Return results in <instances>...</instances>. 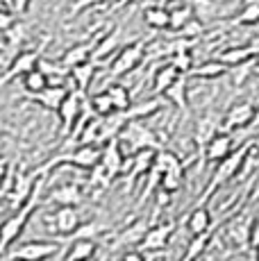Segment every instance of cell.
<instances>
[{"mask_svg": "<svg viewBox=\"0 0 259 261\" xmlns=\"http://www.w3.org/2000/svg\"><path fill=\"white\" fill-rule=\"evenodd\" d=\"M257 48L255 46H241V48H232V50H225V53L218 57V62H223L225 66H241V64H248L257 57Z\"/></svg>", "mask_w": 259, "mask_h": 261, "instance_id": "25", "label": "cell"}, {"mask_svg": "<svg viewBox=\"0 0 259 261\" xmlns=\"http://www.w3.org/2000/svg\"><path fill=\"white\" fill-rule=\"evenodd\" d=\"M155 157H157V150H139L134 157L127 159V191H132V187L137 184V179L148 177L150 170L155 168Z\"/></svg>", "mask_w": 259, "mask_h": 261, "instance_id": "9", "label": "cell"}, {"mask_svg": "<svg viewBox=\"0 0 259 261\" xmlns=\"http://www.w3.org/2000/svg\"><path fill=\"white\" fill-rule=\"evenodd\" d=\"M46 46V43H43ZM43 46L39 48V50H23V53H18L16 57L12 59V64H9L7 68H5V75H3V84L7 87L12 80H16V77H25L28 73H32V71H37L39 68V64L43 62V57H41V50Z\"/></svg>", "mask_w": 259, "mask_h": 261, "instance_id": "8", "label": "cell"}, {"mask_svg": "<svg viewBox=\"0 0 259 261\" xmlns=\"http://www.w3.org/2000/svg\"><path fill=\"white\" fill-rule=\"evenodd\" d=\"M250 248L257 250L259 248V220L252 223V232H250Z\"/></svg>", "mask_w": 259, "mask_h": 261, "instance_id": "43", "label": "cell"}, {"mask_svg": "<svg viewBox=\"0 0 259 261\" xmlns=\"http://www.w3.org/2000/svg\"><path fill=\"white\" fill-rule=\"evenodd\" d=\"M98 252V243L93 239H75L71 241L64 261H91Z\"/></svg>", "mask_w": 259, "mask_h": 261, "instance_id": "22", "label": "cell"}, {"mask_svg": "<svg viewBox=\"0 0 259 261\" xmlns=\"http://www.w3.org/2000/svg\"><path fill=\"white\" fill-rule=\"evenodd\" d=\"M96 261H109V257H105V254H102V257H98Z\"/></svg>", "mask_w": 259, "mask_h": 261, "instance_id": "49", "label": "cell"}, {"mask_svg": "<svg viewBox=\"0 0 259 261\" xmlns=\"http://www.w3.org/2000/svg\"><path fill=\"white\" fill-rule=\"evenodd\" d=\"M12 261H23V259H12Z\"/></svg>", "mask_w": 259, "mask_h": 261, "instance_id": "51", "label": "cell"}, {"mask_svg": "<svg viewBox=\"0 0 259 261\" xmlns=\"http://www.w3.org/2000/svg\"><path fill=\"white\" fill-rule=\"evenodd\" d=\"M18 179V166L14 162H5L3 166V189H0V195H3V200L9 198V193L14 191V184H16Z\"/></svg>", "mask_w": 259, "mask_h": 261, "instance_id": "38", "label": "cell"}, {"mask_svg": "<svg viewBox=\"0 0 259 261\" xmlns=\"http://www.w3.org/2000/svg\"><path fill=\"white\" fill-rule=\"evenodd\" d=\"M102 91H107V95L112 98V102H114V107H116L118 114H125L127 109L134 105V102H132V95H130V89L125 87V84H121V82L107 84Z\"/></svg>", "mask_w": 259, "mask_h": 261, "instance_id": "26", "label": "cell"}, {"mask_svg": "<svg viewBox=\"0 0 259 261\" xmlns=\"http://www.w3.org/2000/svg\"><path fill=\"white\" fill-rule=\"evenodd\" d=\"M143 21L152 30H171V12L168 7L155 5V7L143 9Z\"/></svg>", "mask_w": 259, "mask_h": 261, "instance_id": "28", "label": "cell"}, {"mask_svg": "<svg viewBox=\"0 0 259 261\" xmlns=\"http://www.w3.org/2000/svg\"><path fill=\"white\" fill-rule=\"evenodd\" d=\"M93 77H96V62L82 64V66H77L71 71V80L75 82V89L80 93H87V89H89V84L93 82Z\"/></svg>", "mask_w": 259, "mask_h": 261, "instance_id": "32", "label": "cell"}, {"mask_svg": "<svg viewBox=\"0 0 259 261\" xmlns=\"http://www.w3.org/2000/svg\"><path fill=\"white\" fill-rule=\"evenodd\" d=\"M171 64H175V66L180 68V71H182L184 75H189V73L193 71V57H191V53H189V50H184V53L173 55Z\"/></svg>", "mask_w": 259, "mask_h": 261, "instance_id": "40", "label": "cell"}, {"mask_svg": "<svg viewBox=\"0 0 259 261\" xmlns=\"http://www.w3.org/2000/svg\"><path fill=\"white\" fill-rule=\"evenodd\" d=\"M250 129H259V105H257V112H255V120H252Z\"/></svg>", "mask_w": 259, "mask_h": 261, "instance_id": "47", "label": "cell"}, {"mask_svg": "<svg viewBox=\"0 0 259 261\" xmlns=\"http://www.w3.org/2000/svg\"><path fill=\"white\" fill-rule=\"evenodd\" d=\"M164 98H168L184 116H189V75H182V77L164 93Z\"/></svg>", "mask_w": 259, "mask_h": 261, "instance_id": "23", "label": "cell"}, {"mask_svg": "<svg viewBox=\"0 0 259 261\" xmlns=\"http://www.w3.org/2000/svg\"><path fill=\"white\" fill-rule=\"evenodd\" d=\"M250 73H252V75H257V77H259V55H257V57L250 62Z\"/></svg>", "mask_w": 259, "mask_h": 261, "instance_id": "46", "label": "cell"}, {"mask_svg": "<svg viewBox=\"0 0 259 261\" xmlns=\"http://www.w3.org/2000/svg\"><path fill=\"white\" fill-rule=\"evenodd\" d=\"M209 241H212V232H209V234H202V237H193L191 243L187 245V252H184L182 261H198V259L202 257V254H205Z\"/></svg>", "mask_w": 259, "mask_h": 261, "instance_id": "36", "label": "cell"}, {"mask_svg": "<svg viewBox=\"0 0 259 261\" xmlns=\"http://www.w3.org/2000/svg\"><path fill=\"white\" fill-rule=\"evenodd\" d=\"M30 3H32V0H14V12H16V14H25L28 7H30Z\"/></svg>", "mask_w": 259, "mask_h": 261, "instance_id": "45", "label": "cell"}, {"mask_svg": "<svg viewBox=\"0 0 259 261\" xmlns=\"http://www.w3.org/2000/svg\"><path fill=\"white\" fill-rule=\"evenodd\" d=\"M62 250V243L59 241H28V243H21L12 250L5 259H23V261H46L55 257V254Z\"/></svg>", "mask_w": 259, "mask_h": 261, "instance_id": "6", "label": "cell"}, {"mask_svg": "<svg viewBox=\"0 0 259 261\" xmlns=\"http://www.w3.org/2000/svg\"><path fill=\"white\" fill-rule=\"evenodd\" d=\"M237 148H239V145H237V141H234L232 134L218 132L216 137H214L212 141L207 143V148L202 150V154H205V162H209V164H221V162H225V159L230 157V154Z\"/></svg>", "mask_w": 259, "mask_h": 261, "instance_id": "12", "label": "cell"}, {"mask_svg": "<svg viewBox=\"0 0 259 261\" xmlns=\"http://www.w3.org/2000/svg\"><path fill=\"white\" fill-rule=\"evenodd\" d=\"M93 50H96V43H91V41H87V43H77V46L68 48L66 53H64L62 64L68 68V71H73V68L82 66V64L93 62Z\"/></svg>", "mask_w": 259, "mask_h": 261, "instance_id": "18", "label": "cell"}, {"mask_svg": "<svg viewBox=\"0 0 259 261\" xmlns=\"http://www.w3.org/2000/svg\"><path fill=\"white\" fill-rule=\"evenodd\" d=\"M184 184V168H177V170H171V173L162 175V184H159V191H164V193L173 195L177 193V191L182 189Z\"/></svg>", "mask_w": 259, "mask_h": 261, "instance_id": "37", "label": "cell"}, {"mask_svg": "<svg viewBox=\"0 0 259 261\" xmlns=\"http://www.w3.org/2000/svg\"><path fill=\"white\" fill-rule=\"evenodd\" d=\"M118 43H121V28H114L112 32H107L100 41L96 43V50H93V62L98 64V62H102L105 57H109V55L118 48Z\"/></svg>", "mask_w": 259, "mask_h": 261, "instance_id": "29", "label": "cell"}, {"mask_svg": "<svg viewBox=\"0 0 259 261\" xmlns=\"http://www.w3.org/2000/svg\"><path fill=\"white\" fill-rule=\"evenodd\" d=\"M168 12H171V30H175V32H182V30L193 21V5L191 3H177L175 7H171Z\"/></svg>", "mask_w": 259, "mask_h": 261, "instance_id": "31", "label": "cell"}, {"mask_svg": "<svg viewBox=\"0 0 259 261\" xmlns=\"http://www.w3.org/2000/svg\"><path fill=\"white\" fill-rule=\"evenodd\" d=\"M89 102H91V112L96 114L98 118H112L114 114H118L116 107H114V102H112V98L107 95V91L93 93Z\"/></svg>", "mask_w": 259, "mask_h": 261, "instance_id": "33", "label": "cell"}, {"mask_svg": "<svg viewBox=\"0 0 259 261\" xmlns=\"http://www.w3.org/2000/svg\"><path fill=\"white\" fill-rule=\"evenodd\" d=\"M255 112L257 107L252 102H237L227 109L223 125H225V129H250L252 120H255Z\"/></svg>", "mask_w": 259, "mask_h": 261, "instance_id": "14", "label": "cell"}, {"mask_svg": "<svg viewBox=\"0 0 259 261\" xmlns=\"http://www.w3.org/2000/svg\"><path fill=\"white\" fill-rule=\"evenodd\" d=\"M68 95H71V89L68 87H48L46 91L32 95V100L37 105H41L43 109H48V112H59V107L66 102Z\"/></svg>", "mask_w": 259, "mask_h": 261, "instance_id": "17", "label": "cell"}, {"mask_svg": "<svg viewBox=\"0 0 259 261\" xmlns=\"http://www.w3.org/2000/svg\"><path fill=\"white\" fill-rule=\"evenodd\" d=\"M118 139H121V143L127 145L125 152H130L132 157L139 150H162L159 148L157 134L146 123H141V120H130L125 127H123V132L118 134Z\"/></svg>", "mask_w": 259, "mask_h": 261, "instance_id": "4", "label": "cell"}, {"mask_svg": "<svg viewBox=\"0 0 259 261\" xmlns=\"http://www.w3.org/2000/svg\"><path fill=\"white\" fill-rule=\"evenodd\" d=\"M257 141H259V134H257V137L246 139V141L239 145V148L234 150V152L225 159V162L218 164V168H216V173H214V177H212V182H209V187L202 191L200 202H207V200L212 198L214 193H216V189H221L225 182H230V179L239 177V175L243 173V168H246V162H248V154L252 152V148L257 145Z\"/></svg>", "mask_w": 259, "mask_h": 261, "instance_id": "1", "label": "cell"}, {"mask_svg": "<svg viewBox=\"0 0 259 261\" xmlns=\"http://www.w3.org/2000/svg\"><path fill=\"white\" fill-rule=\"evenodd\" d=\"M84 93H80L77 89H73L71 95L66 98V102L59 107L57 116H59V123H62V127H59V132H62V137H73V127H80V120H84L87 116L82 118V107H84Z\"/></svg>", "mask_w": 259, "mask_h": 261, "instance_id": "7", "label": "cell"}, {"mask_svg": "<svg viewBox=\"0 0 259 261\" xmlns=\"http://www.w3.org/2000/svg\"><path fill=\"white\" fill-rule=\"evenodd\" d=\"M202 30H205V25H202L200 21H196V18H193V21L189 23L180 34H182V39H189V37H196V34H198V32H202Z\"/></svg>", "mask_w": 259, "mask_h": 261, "instance_id": "41", "label": "cell"}, {"mask_svg": "<svg viewBox=\"0 0 259 261\" xmlns=\"http://www.w3.org/2000/svg\"><path fill=\"white\" fill-rule=\"evenodd\" d=\"M187 229L191 232V237L209 234V229H212V214H209V209L198 204V207L187 216Z\"/></svg>", "mask_w": 259, "mask_h": 261, "instance_id": "21", "label": "cell"}, {"mask_svg": "<svg viewBox=\"0 0 259 261\" xmlns=\"http://www.w3.org/2000/svg\"><path fill=\"white\" fill-rule=\"evenodd\" d=\"M12 21H14V16L9 12L0 14V25H3V32H9V30H12Z\"/></svg>", "mask_w": 259, "mask_h": 261, "instance_id": "44", "label": "cell"}, {"mask_svg": "<svg viewBox=\"0 0 259 261\" xmlns=\"http://www.w3.org/2000/svg\"><path fill=\"white\" fill-rule=\"evenodd\" d=\"M255 261H259V248L255 250Z\"/></svg>", "mask_w": 259, "mask_h": 261, "instance_id": "50", "label": "cell"}, {"mask_svg": "<svg viewBox=\"0 0 259 261\" xmlns=\"http://www.w3.org/2000/svg\"><path fill=\"white\" fill-rule=\"evenodd\" d=\"M50 202H57L59 207H77L82 202V189L80 184H62V187L50 191Z\"/></svg>", "mask_w": 259, "mask_h": 261, "instance_id": "19", "label": "cell"}, {"mask_svg": "<svg viewBox=\"0 0 259 261\" xmlns=\"http://www.w3.org/2000/svg\"><path fill=\"white\" fill-rule=\"evenodd\" d=\"M218 134V116L214 112L205 114L200 120H198V127H196V143L200 145V150L207 148V143L212 141L214 137Z\"/></svg>", "mask_w": 259, "mask_h": 261, "instance_id": "24", "label": "cell"}, {"mask_svg": "<svg viewBox=\"0 0 259 261\" xmlns=\"http://www.w3.org/2000/svg\"><path fill=\"white\" fill-rule=\"evenodd\" d=\"M100 162H102V148H98V145H77L75 150H64V152L55 154L50 162H46L37 170L41 175H46L48 170L59 168V166H75L82 170H93L96 166H100Z\"/></svg>", "mask_w": 259, "mask_h": 261, "instance_id": "3", "label": "cell"}, {"mask_svg": "<svg viewBox=\"0 0 259 261\" xmlns=\"http://www.w3.org/2000/svg\"><path fill=\"white\" fill-rule=\"evenodd\" d=\"M50 220H53L50 232H57L62 237H73L82 227V218H80V212L75 207H59L50 216Z\"/></svg>", "mask_w": 259, "mask_h": 261, "instance_id": "13", "label": "cell"}, {"mask_svg": "<svg viewBox=\"0 0 259 261\" xmlns=\"http://www.w3.org/2000/svg\"><path fill=\"white\" fill-rule=\"evenodd\" d=\"M252 223H255V220H250V216L241 214V216H237V218H234L230 225H227V239H230L239 250L250 248Z\"/></svg>", "mask_w": 259, "mask_h": 261, "instance_id": "15", "label": "cell"}, {"mask_svg": "<svg viewBox=\"0 0 259 261\" xmlns=\"http://www.w3.org/2000/svg\"><path fill=\"white\" fill-rule=\"evenodd\" d=\"M225 73H230V66H225L223 62L214 59V62H205V64H200V66H193V71L189 73V77L214 80V77H223Z\"/></svg>", "mask_w": 259, "mask_h": 261, "instance_id": "30", "label": "cell"}, {"mask_svg": "<svg viewBox=\"0 0 259 261\" xmlns=\"http://www.w3.org/2000/svg\"><path fill=\"white\" fill-rule=\"evenodd\" d=\"M257 175H259V173H257Z\"/></svg>", "mask_w": 259, "mask_h": 261, "instance_id": "52", "label": "cell"}, {"mask_svg": "<svg viewBox=\"0 0 259 261\" xmlns=\"http://www.w3.org/2000/svg\"><path fill=\"white\" fill-rule=\"evenodd\" d=\"M100 166L105 168V173H107L109 182H114L118 175L125 173L127 159H125V152H123L121 141H118V139H112V141H107V145L102 148V162H100Z\"/></svg>", "mask_w": 259, "mask_h": 261, "instance_id": "10", "label": "cell"}, {"mask_svg": "<svg viewBox=\"0 0 259 261\" xmlns=\"http://www.w3.org/2000/svg\"><path fill=\"white\" fill-rule=\"evenodd\" d=\"M162 112V100L159 98H150V100H141V102H134L132 107L125 112L127 120H143V118H150L155 114Z\"/></svg>", "mask_w": 259, "mask_h": 261, "instance_id": "27", "label": "cell"}, {"mask_svg": "<svg viewBox=\"0 0 259 261\" xmlns=\"http://www.w3.org/2000/svg\"><path fill=\"white\" fill-rule=\"evenodd\" d=\"M43 187H46V177L39 182L37 193L32 195V200H30L25 207H21L18 212H14L7 220H5V225H3V243H0V250H3L5 257L12 252V245L21 239V234H23V229H25V225L30 223V218L37 214L39 207H41V191H43Z\"/></svg>", "mask_w": 259, "mask_h": 261, "instance_id": "2", "label": "cell"}, {"mask_svg": "<svg viewBox=\"0 0 259 261\" xmlns=\"http://www.w3.org/2000/svg\"><path fill=\"white\" fill-rule=\"evenodd\" d=\"M146 50H148V43L146 39H139V41L130 43V46L121 48L116 55V59L112 62V68H109V75L112 77H123V75L132 73L139 64L146 59Z\"/></svg>", "mask_w": 259, "mask_h": 261, "instance_id": "5", "label": "cell"}, {"mask_svg": "<svg viewBox=\"0 0 259 261\" xmlns=\"http://www.w3.org/2000/svg\"><path fill=\"white\" fill-rule=\"evenodd\" d=\"M182 71L175 66V64H164L162 68H157V73H155V80H152V89H155V93L157 95H162V93H166L168 89L173 87V84L177 82V80L182 77Z\"/></svg>", "mask_w": 259, "mask_h": 261, "instance_id": "20", "label": "cell"}, {"mask_svg": "<svg viewBox=\"0 0 259 261\" xmlns=\"http://www.w3.org/2000/svg\"><path fill=\"white\" fill-rule=\"evenodd\" d=\"M155 168L159 170L162 175L171 173V170H177V168H184L180 154H175L173 150H157V157H155Z\"/></svg>", "mask_w": 259, "mask_h": 261, "instance_id": "34", "label": "cell"}, {"mask_svg": "<svg viewBox=\"0 0 259 261\" xmlns=\"http://www.w3.org/2000/svg\"><path fill=\"white\" fill-rule=\"evenodd\" d=\"M148 229H150V220L148 218H139L132 225H127L116 239H114V248H121V245H141V241L146 239Z\"/></svg>", "mask_w": 259, "mask_h": 261, "instance_id": "16", "label": "cell"}, {"mask_svg": "<svg viewBox=\"0 0 259 261\" xmlns=\"http://www.w3.org/2000/svg\"><path fill=\"white\" fill-rule=\"evenodd\" d=\"M121 261H146L141 250H127V252H123Z\"/></svg>", "mask_w": 259, "mask_h": 261, "instance_id": "42", "label": "cell"}, {"mask_svg": "<svg viewBox=\"0 0 259 261\" xmlns=\"http://www.w3.org/2000/svg\"><path fill=\"white\" fill-rule=\"evenodd\" d=\"M237 23L239 25H257L259 23V0H252V3H248L246 7L239 12Z\"/></svg>", "mask_w": 259, "mask_h": 261, "instance_id": "39", "label": "cell"}, {"mask_svg": "<svg viewBox=\"0 0 259 261\" xmlns=\"http://www.w3.org/2000/svg\"><path fill=\"white\" fill-rule=\"evenodd\" d=\"M168 3H171V0H157V5H162V7H166Z\"/></svg>", "mask_w": 259, "mask_h": 261, "instance_id": "48", "label": "cell"}, {"mask_svg": "<svg viewBox=\"0 0 259 261\" xmlns=\"http://www.w3.org/2000/svg\"><path fill=\"white\" fill-rule=\"evenodd\" d=\"M21 84H23V89H25L30 95H37V93L46 91V89L50 87V82H48L46 73H43L41 68H37V71L28 73L25 77H21Z\"/></svg>", "mask_w": 259, "mask_h": 261, "instance_id": "35", "label": "cell"}, {"mask_svg": "<svg viewBox=\"0 0 259 261\" xmlns=\"http://www.w3.org/2000/svg\"><path fill=\"white\" fill-rule=\"evenodd\" d=\"M175 227H177L175 220H166V223L152 225V227L148 229L146 239L139 245V250H141V252H159V250H164L168 245V241H171L173 232H175Z\"/></svg>", "mask_w": 259, "mask_h": 261, "instance_id": "11", "label": "cell"}]
</instances>
